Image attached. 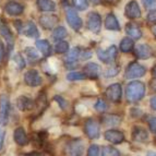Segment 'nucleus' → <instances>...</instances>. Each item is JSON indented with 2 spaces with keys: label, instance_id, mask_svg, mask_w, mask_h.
Returning <instances> with one entry per match:
<instances>
[{
  "label": "nucleus",
  "instance_id": "nucleus-8",
  "mask_svg": "<svg viewBox=\"0 0 156 156\" xmlns=\"http://www.w3.org/2000/svg\"><path fill=\"white\" fill-rule=\"evenodd\" d=\"M117 55V48L115 46H110L107 50H98L97 56L99 59L105 63H112Z\"/></svg>",
  "mask_w": 156,
  "mask_h": 156
},
{
  "label": "nucleus",
  "instance_id": "nucleus-36",
  "mask_svg": "<svg viewBox=\"0 0 156 156\" xmlns=\"http://www.w3.org/2000/svg\"><path fill=\"white\" fill-rule=\"evenodd\" d=\"M25 52L26 55L29 56V58H31V59L35 60V59H38V54H37V51L34 48H32V47H27L25 49Z\"/></svg>",
  "mask_w": 156,
  "mask_h": 156
},
{
  "label": "nucleus",
  "instance_id": "nucleus-12",
  "mask_svg": "<svg viewBox=\"0 0 156 156\" xmlns=\"http://www.w3.org/2000/svg\"><path fill=\"white\" fill-rule=\"evenodd\" d=\"M58 22H59V19L57 16H54V14H46V16H41L39 19V23L41 25L44 27V29H52L55 25H57Z\"/></svg>",
  "mask_w": 156,
  "mask_h": 156
},
{
  "label": "nucleus",
  "instance_id": "nucleus-32",
  "mask_svg": "<svg viewBox=\"0 0 156 156\" xmlns=\"http://www.w3.org/2000/svg\"><path fill=\"white\" fill-rule=\"evenodd\" d=\"M86 76L82 72H70L67 74V79L70 81H78V80H84Z\"/></svg>",
  "mask_w": 156,
  "mask_h": 156
},
{
  "label": "nucleus",
  "instance_id": "nucleus-43",
  "mask_svg": "<svg viewBox=\"0 0 156 156\" xmlns=\"http://www.w3.org/2000/svg\"><path fill=\"white\" fill-rule=\"evenodd\" d=\"M119 72V69L118 68H115V69H110L106 72V76H116L117 73Z\"/></svg>",
  "mask_w": 156,
  "mask_h": 156
},
{
  "label": "nucleus",
  "instance_id": "nucleus-42",
  "mask_svg": "<svg viewBox=\"0 0 156 156\" xmlns=\"http://www.w3.org/2000/svg\"><path fill=\"white\" fill-rule=\"evenodd\" d=\"M5 132L3 129H0V151L2 150L3 147V142H5Z\"/></svg>",
  "mask_w": 156,
  "mask_h": 156
},
{
  "label": "nucleus",
  "instance_id": "nucleus-19",
  "mask_svg": "<svg viewBox=\"0 0 156 156\" xmlns=\"http://www.w3.org/2000/svg\"><path fill=\"white\" fill-rule=\"evenodd\" d=\"M22 33H23L24 35H26V36L32 37V38H37V37L39 36L38 30H37L36 25H35L32 21H29L25 25H23Z\"/></svg>",
  "mask_w": 156,
  "mask_h": 156
},
{
  "label": "nucleus",
  "instance_id": "nucleus-44",
  "mask_svg": "<svg viewBox=\"0 0 156 156\" xmlns=\"http://www.w3.org/2000/svg\"><path fill=\"white\" fill-rule=\"evenodd\" d=\"M3 58H5V47H3V44L0 41V63L2 62Z\"/></svg>",
  "mask_w": 156,
  "mask_h": 156
},
{
  "label": "nucleus",
  "instance_id": "nucleus-34",
  "mask_svg": "<svg viewBox=\"0 0 156 156\" xmlns=\"http://www.w3.org/2000/svg\"><path fill=\"white\" fill-rule=\"evenodd\" d=\"M94 107H95V109L101 112H105V110L107 109V105H106V103H105V101H103V99H98V101L95 103V106Z\"/></svg>",
  "mask_w": 156,
  "mask_h": 156
},
{
  "label": "nucleus",
  "instance_id": "nucleus-10",
  "mask_svg": "<svg viewBox=\"0 0 156 156\" xmlns=\"http://www.w3.org/2000/svg\"><path fill=\"white\" fill-rule=\"evenodd\" d=\"M84 151V144L81 140L71 141L68 145V153L70 156H82Z\"/></svg>",
  "mask_w": 156,
  "mask_h": 156
},
{
  "label": "nucleus",
  "instance_id": "nucleus-50",
  "mask_svg": "<svg viewBox=\"0 0 156 156\" xmlns=\"http://www.w3.org/2000/svg\"><path fill=\"white\" fill-rule=\"evenodd\" d=\"M153 74H154V76L156 78V66L154 67V69H153Z\"/></svg>",
  "mask_w": 156,
  "mask_h": 156
},
{
  "label": "nucleus",
  "instance_id": "nucleus-37",
  "mask_svg": "<svg viewBox=\"0 0 156 156\" xmlns=\"http://www.w3.org/2000/svg\"><path fill=\"white\" fill-rule=\"evenodd\" d=\"M87 156H99V147L95 144L91 145L87 151Z\"/></svg>",
  "mask_w": 156,
  "mask_h": 156
},
{
  "label": "nucleus",
  "instance_id": "nucleus-15",
  "mask_svg": "<svg viewBox=\"0 0 156 156\" xmlns=\"http://www.w3.org/2000/svg\"><path fill=\"white\" fill-rule=\"evenodd\" d=\"M35 106V103L32 101L30 97L26 96H20L16 99V107L22 112H26V110H32Z\"/></svg>",
  "mask_w": 156,
  "mask_h": 156
},
{
  "label": "nucleus",
  "instance_id": "nucleus-3",
  "mask_svg": "<svg viewBox=\"0 0 156 156\" xmlns=\"http://www.w3.org/2000/svg\"><path fill=\"white\" fill-rule=\"evenodd\" d=\"M66 18H67V22L69 23V25L74 31H79L82 27V20L73 8H71V7L66 8Z\"/></svg>",
  "mask_w": 156,
  "mask_h": 156
},
{
  "label": "nucleus",
  "instance_id": "nucleus-35",
  "mask_svg": "<svg viewBox=\"0 0 156 156\" xmlns=\"http://www.w3.org/2000/svg\"><path fill=\"white\" fill-rule=\"evenodd\" d=\"M14 61H16V66H18V68L20 69V70L23 69L24 66H25V61H24V59L21 56V54H16V55L14 56Z\"/></svg>",
  "mask_w": 156,
  "mask_h": 156
},
{
  "label": "nucleus",
  "instance_id": "nucleus-27",
  "mask_svg": "<svg viewBox=\"0 0 156 156\" xmlns=\"http://www.w3.org/2000/svg\"><path fill=\"white\" fill-rule=\"evenodd\" d=\"M133 46H134V43L131 38L129 37H125L122 38L121 43H120V49L122 52H130L132 50Z\"/></svg>",
  "mask_w": 156,
  "mask_h": 156
},
{
  "label": "nucleus",
  "instance_id": "nucleus-20",
  "mask_svg": "<svg viewBox=\"0 0 156 156\" xmlns=\"http://www.w3.org/2000/svg\"><path fill=\"white\" fill-rule=\"evenodd\" d=\"M0 35L8 42V45H10L11 47L13 46V36L11 31L9 30V27L7 26V24L5 23L2 19H0Z\"/></svg>",
  "mask_w": 156,
  "mask_h": 156
},
{
  "label": "nucleus",
  "instance_id": "nucleus-49",
  "mask_svg": "<svg viewBox=\"0 0 156 156\" xmlns=\"http://www.w3.org/2000/svg\"><path fill=\"white\" fill-rule=\"evenodd\" d=\"M152 89L156 92V82H153V83H152Z\"/></svg>",
  "mask_w": 156,
  "mask_h": 156
},
{
  "label": "nucleus",
  "instance_id": "nucleus-24",
  "mask_svg": "<svg viewBox=\"0 0 156 156\" xmlns=\"http://www.w3.org/2000/svg\"><path fill=\"white\" fill-rule=\"evenodd\" d=\"M126 32H127V34H129L133 39H139V38H141V36H142V32H141V30L139 29L135 24H132V23L127 24V26H126Z\"/></svg>",
  "mask_w": 156,
  "mask_h": 156
},
{
  "label": "nucleus",
  "instance_id": "nucleus-28",
  "mask_svg": "<svg viewBox=\"0 0 156 156\" xmlns=\"http://www.w3.org/2000/svg\"><path fill=\"white\" fill-rule=\"evenodd\" d=\"M121 118L117 115H106L104 117V122L107 126H117L119 125Z\"/></svg>",
  "mask_w": 156,
  "mask_h": 156
},
{
  "label": "nucleus",
  "instance_id": "nucleus-30",
  "mask_svg": "<svg viewBox=\"0 0 156 156\" xmlns=\"http://www.w3.org/2000/svg\"><path fill=\"white\" fill-rule=\"evenodd\" d=\"M55 50L59 54H63V52L69 51V44L65 41H59V42L56 44Z\"/></svg>",
  "mask_w": 156,
  "mask_h": 156
},
{
  "label": "nucleus",
  "instance_id": "nucleus-7",
  "mask_svg": "<svg viewBox=\"0 0 156 156\" xmlns=\"http://www.w3.org/2000/svg\"><path fill=\"white\" fill-rule=\"evenodd\" d=\"M105 93H106L107 98L109 99V101H114V103H117L121 98V86H120L119 83L112 84V85H109L107 87Z\"/></svg>",
  "mask_w": 156,
  "mask_h": 156
},
{
  "label": "nucleus",
  "instance_id": "nucleus-14",
  "mask_svg": "<svg viewBox=\"0 0 156 156\" xmlns=\"http://www.w3.org/2000/svg\"><path fill=\"white\" fill-rule=\"evenodd\" d=\"M13 138H14V141L16 143L20 146H24L29 143V138L25 133V130H24L22 127L16 128L14 130V133H13Z\"/></svg>",
  "mask_w": 156,
  "mask_h": 156
},
{
  "label": "nucleus",
  "instance_id": "nucleus-6",
  "mask_svg": "<svg viewBox=\"0 0 156 156\" xmlns=\"http://www.w3.org/2000/svg\"><path fill=\"white\" fill-rule=\"evenodd\" d=\"M24 81L31 87H35L42 84V78L39 76L38 71L36 70H29L24 74Z\"/></svg>",
  "mask_w": 156,
  "mask_h": 156
},
{
  "label": "nucleus",
  "instance_id": "nucleus-13",
  "mask_svg": "<svg viewBox=\"0 0 156 156\" xmlns=\"http://www.w3.org/2000/svg\"><path fill=\"white\" fill-rule=\"evenodd\" d=\"M105 139H106L107 141H109V142H112V143L114 144H119L121 143L123 141V139H125V135H123L122 132H120V131L118 130H108L105 132L104 134Z\"/></svg>",
  "mask_w": 156,
  "mask_h": 156
},
{
  "label": "nucleus",
  "instance_id": "nucleus-23",
  "mask_svg": "<svg viewBox=\"0 0 156 156\" xmlns=\"http://www.w3.org/2000/svg\"><path fill=\"white\" fill-rule=\"evenodd\" d=\"M36 47L39 51L42 52L44 56H50L51 54V46L48 43V41L46 39H43V41H37L36 42Z\"/></svg>",
  "mask_w": 156,
  "mask_h": 156
},
{
  "label": "nucleus",
  "instance_id": "nucleus-18",
  "mask_svg": "<svg viewBox=\"0 0 156 156\" xmlns=\"http://www.w3.org/2000/svg\"><path fill=\"white\" fill-rule=\"evenodd\" d=\"M24 11V7L21 3H18L16 1H10L5 5V12L10 16H20Z\"/></svg>",
  "mask_w": 156,
  "mask_h": 156
},
{
  "label": "nucleus",
  "instance_id": "nucleus-4",
  "mask_svg": "<svg viewBox=\"0 0 156 156\" xmlns=\"http://www.w3.org/2000/svg\"><path fill=\"white\" fill-rule=\"evenodd\" d=\"M145 69L144 67H142L141 65L136 62H132L127 67V70H126L125 76L126 79H136V78H141L145 74Z\"/></svg>",
  "mask_w": 156,
  "mask_h": 156
},
{
  "label": "nucleus",
  "instance_id": "nucleus-9",
  "mask_svg": "<svg viewBox=\"0 0 156 156\" xmlns=\"http://www.w3.org/2000/svg\"><path fill=\"white\" fill-rule=\"evenodd\" d=\"M85 133L90 139H97L99 136V125L93 119L87 120L85 122Z\"/></svg>",
  "mask_w": 156,
  "mask_h": 156
},
{
  "label": "nucleus",
  "instance_id": "nucleus-11",
  "mask_svg": "<svg viewBox=\"0 0 156 156\" xmlns=\"http://www.w3.org/2000/svg\"><path fill=\"white\" fill-rule=\"evenodd\" d=\"M125 14L129 19H136L141 16V10L136 1H130L128 2L125 9Z\"/></svg>",
  "mask_w": 156,
  "mask_h": 156
},
{
  "label": "nucleus",
  "instance_id": "nucleus-5",
  "mask_svg": "<svg viewBox=\"0 0 156 156\" xmlns=\"http://www.w3.org/2000/svg\"><path fill=\"white\" fill-rule=\"evenodd\" d=\"M101 19L98 13L90 12L89 18H87V27L93 33H98L101 31Z\"/></svg>",
  "mask_w": 156,
  "mask_h": 156
},
{
  "label": "nucleus",
  "instance_id": "nucleus-33",
  "mask_svg": "<svg viewBox=\"0 0 156 156\" xmlns=\"http://www.w3.org/2000/svg\"><path fill=\"white\" fill-rule=\"evenodd\" d=\"M72 2L74 5V7L80 11H84L87 8V5H89V1L87 0H72Z\"/></svg>",
  "mask_w": 156,
  "mask_h": 156
},
{
  "label": "nucleus",
  "instance_id": "nucleus-45",
  "mask_svg": "<svg viewBox=\"0 0 156 156\" xmlns=\"http://www.w3.org/2000/svg\"><path fill=\"white\" fill-rule=\"evenodd\" d=\"M14 24H16V30H18L19 32H22V29H23V25H22L21 21H16V22H14Z\"/></svg>",
  "mask_w": 156,
  "mask_h": 156
},
{
  "label": "nucleus",
  "instance_id": "nucleus-1",
  "mask_svg": "<svg viewBox=\"0 0 156 156\" xmlns=\"http://www.w3.org/2000/svg\"><path fill=\"white\" fill-rule=\"evenodd\" d=\"M145 93V86L142 82L133 81L128 84L126 89V96L129 101H138L144 96Z\"/></svg>",
  "mask_w": 156,
  "mask_h": 156
},
{
  "label": "nucleus",
  "instance_id": "nucleus-39",
  "mask_svg": "<svg viewBox=\"0 0 156 156\" xmlns=\"http://www.w3.org/2000/svg\"><path fill=\"white\" fill-rule=\"evenodd\" d=\"M148 126H150V130L152 132H156V117H152L148 120Z\"/></svg>",
  "mask_w": 156,
  "mask_h": 156
},
{
  "label": "nucleus",
  "instance_id": "nucleus-40",
  "mask_svg": "<svg viewBox=\"0 0 156 156\" xmlns=\"http://www.w3.org/2000/svg\"><path fill=\"white\" fill-rule=\"evenodd\" d=\"M146 18H147L148 22H156V10H153V11H151V12H148Z\"/></svg>",
  "mask_w": 156,
  "mask_h": 156
},
{
  "label": "nucleus",
  "instance_id": "nucleus-31",
  "mask_svg": "<svg viewBox=\"0 0 156 156\" xmlns=\"http://www.w3.org/2000/svg\"><path fill=\"white\" fill-rule=\"evenodd\" d=\"M103 156H120L119 151L112 146H105L103 148Z\"/></svg>",
  "mask_w": 156,
  "mask_h": 156
},
{
  "label": "nucleus",
  "instance_id": "nucleus-29",
  "mask_svg": "<svg viewBox=\"0 0 156 156\" xmlns=\"http://www.w3.org/2000/svg\"><path fill=\"white\" fill-rule=\"evenodd\" d=\"M67 35H68V32L63 26H58V27H56V29L54 30V38H56V39L62 41V38L67 37Z\"/></svg>",
  "mask_w": 156,
  "mask_h": 156
},
{
  "label": "nucleus",
  "instance_id": "nucleus-16",
  "mask_svg": "<svg viewBox=\"0 0 156 156\" xmlns=\"http://www.w3.org/2000/svg\"><path fill=\"white\" fill-rule=\"evenodd\" d=\"M99 73H101V67L94 62H89L84 67V74L86 78L96 79L98 78Z\"/></svg>",
  "mask_w": 156,
  "mask_h": 156
},
{
  "label": "nucleus",
  "instance_id": "nucleus-21",
  "mask_svg": "<svg viewBox=\"0 0 156 156\" xmlns=\"http://www.w3.org/2000/svg\"><path fill=\"white\" fill-rule=\"evenodd\" d=\"M105 27L107 30H110V31H119L120 30L119 23H118V20L115 16V14L109 13L107 16L106 20H105Z\"/></svg>",
  "mask_w": 156,
  "mask_h": 156
},
{
  "label": "nucleus",
  "instance_id": "nucleus-47",
  "mask_svg": "<svg viewBox=\"0 0 156 156\" xmlns=\"http://www.w3.org/2000/svg\"><path fill=\"white\" fill-rule=\"evenodd\" d=\"M151 31H152V33L154 34V36L156 37V25H153V26H152Z\"/></svg>",
  "mask_w": 156,
  "mask_h": 156
},
{
  "label": "nucleus",
  "instance_id": "nucleus-38",
  "mask_svg": "<svg viewBox=\"0 0 156 156\" xmlns=\"http://www.w3.org/2000/svg\"><path fill=\"white\" fill-rule=\"evenodd\" d=\"M142 3L145 8H155L156 7V0H142Z\"/></svg>",
  "mask_w": 156,
  "mask_h": 156
},
{
  "label": "nucleus",
  "instance_id": "nucleus-48",
  "mask_svg": "<svg viewBox=\"0 0 156 156\" xmlns=\"http://www.w3.org/2000/svg\"><path fill=\"white\" fill-rule=\"evenodd\" d=\"M147 156H156V152L154 151H150L147 153Z\"/></svg>",
  "mask_w": 156,
  "mask_h": 156
},
{
  "label": "nucleus",
  "instance_id": "nucleus-2",
  "mask_svg": "<svg viewBox=\"0 0 156 156\" xmlns=\"http://www.w3.org/2000/svg\"><path fill=\"white\" fill-rule=\"evenodd\" d=\"M10 115V99L3 94L0 97V126H5L8 123Z\"/></svg>",
  "mask_w": 156,
  "mask_h": 156
},
{
  "label": "nucleus",
  "instance_id": "nucleus-26",
  "mask_svg": "<svg viewBox=\"0 0 156 156\" xmlns=\"http://www.w3.org/2000/svg\"><path fill=\"white\" fill-rule=\"evenodd\" d=\"M79 55H80V49L76 48V47H74V48H72V49L70 50V51H68V54L66 55L65 62L70 63V65L73 62H76L79 58Z\"/></svg>",
  "mask_w": 156,
  "mask_h": 156
},
{
  "label": "nucleus",
  "instance_id": "nucleus-17",
  "mask_svg": "<svg viewBox=\"0 0 156 156\" xmlns=\"http://www.w3.org/2000/svg\"><path fill=\"white\" fill-rule=\"evenodd\" d=\"M135 56L140 59H147L153 55V51H152V48L148 45L145 44H141L139 46H136L135 48Z\"/></svg>",
  "mask_w": 156,
  "mask_h": 156
},
{
  "label": "nucleus",
  "instance_id": "nucleus-41",
  "mask_svg": "<svg viewBox=\"0 0 156 156\" xmlns=\"http://www.w3.org/2000/svg\"><path fill=\"white\" fill-rule=\"evenodd\" d=\"M55 101H57L58 103H59L60 107H61L62 109H65L66 107H67V101H66L65 99H63L61 96H56V97H55Z\"/></svg>",
  "mask_w": 156,
  "mask_h": 156
},
{
  "label": "nucleus",
  "instance_id": "nucleus-46",
  "mask_svg": "<svg viewBox=\"0 0 156 156\" xmlns=\"http://www.w3.org/2000/svg\"><path fill=\"white\" fill-rule=\"evenodd\" d=\"M151 107L153 108L154 110H156V96L152 97V99H151Z\"/></svg>",
  "mask_w": 156,
  "mask_h": 156
},
{
  "label": "nucleus",
  "instance_id": "nucleus-22",
  "mask_svg": "<svg viewBox=\"0 0 156 156\" xmlns=\"http://www.w3.org/2000/svg\"><path fill=\"white\" fill-rule=\"evenodd\" d=\"M36 5L39 10L44 12H50L56 9V3L51 0H37Z\"/></svg>",
  "mask_w": 156,
  "mask_h": 156
},
{
  "label": "nucleus",
  "instance_id": "nucleus-25",
  "mask_svg": "<svg viewBox=\"0 0 156 156\" xmlns=\"http://www.w3.org/2000/svg\"><path fill=\"white\" fill-rule=\"evenodd\" d=\"M133 140L138 141V142H144V141L147 140L148 138V133L146 132L144 129L142 128H135L134 131H133Z\"/></svg>",
  "mask_w": 156,
  "mask_h": 156
}]
</instances>
